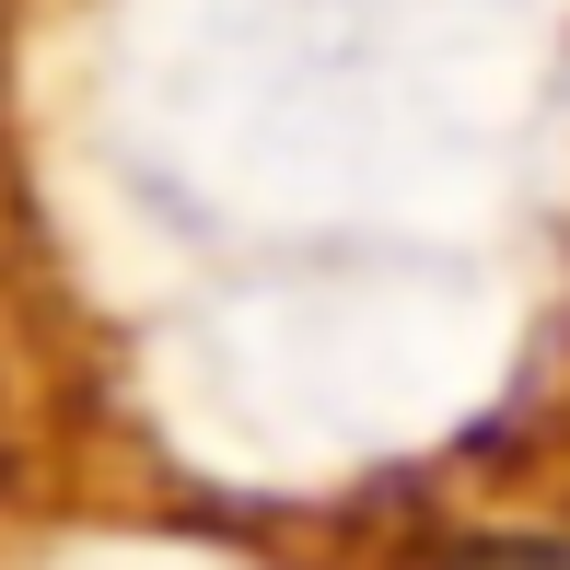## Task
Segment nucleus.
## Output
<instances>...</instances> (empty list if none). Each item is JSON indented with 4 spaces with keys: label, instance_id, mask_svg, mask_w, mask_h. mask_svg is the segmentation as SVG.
Masks as SVG:
<instances>
[{
    "label": "nucleus",
    "instance_id": "1",
    "mask_svg": "<svg viewBox=\"0 0 570 570\" xmlns=\"http://www.w3.org/2000/svg\"><path fill=\"white\" fill-rule=\"evenodd\" d=\"M454 570H570V548H548V535H489V548H465Z\"/></svg>",
    "mask_w": 570,
    "mask_h": 570
}]
</instances>
